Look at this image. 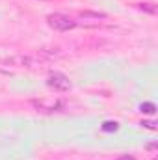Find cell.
Masks as SVG:
<instances>
[{"instance_id": "7a4b0ae2", "label": "cell", "mask_w": 158, "mask_h": 160, "mask_svg": "<svg viewBox=\"0 0 158 160\" xmlns=\"http://www.w3.org/2000/svg\"><path fill=\"white\" fill-rule=\"evenodd\" d=\"M47 86L52 88V89H56V91H67V89H71V82H69V78H67L63 73H58V71H54V73L48 75Z\"/></svg>"}, {"instance_id": "8992f818", "label": "cell", "mask_w": 158, "mask_h": 160, "mask_svg": "<svg viewBox=\"0 0 158 160\" xmlns=\"http://www.w3.org/2000/svg\"><path fill=\"white\" fill-rule=\"evenodd\" d=\"M140 112H143V114H155L156 112V106H155V102H143L140 106Z\"/></svg>"}, {"instance_id": "9c48e42d", "label": "cell", "mask_w": 158, "mask_h": 160, "mask_svg": "<svg viewBox=\"0 0 158 160\" xmlns=\"http://www.w3.org/2000/svg\"><path fill=\"white\" fill-rule=\"evenodd\" d=\"M117 160H136V158H134L132 155H121V157H119Z\"/></svg>"}, {"instance_id": "3957f363", "label": "cell", "mask_w": 158, "mask_h": 160, "mask_svg": "<svg viewBox=\"0 0 158 160\" xmlns=\"http://www.w3.org/2000/svg\"><path fill=\"white\" fill-rule=\"evenodd\" d=\"M102 19H106V13H95V11H82L78 13V21L77 24H84V26H97Z\"/></svg>"}, {"instance_id": "277c9868", "label": "cell", "mask_w": 158, "mask_h": 160, "mask_svg": "<svg viewBox=\"0 0 158 160\" xmlns=\"http://www.w3.org/2000/svg\"><path fill=\"white\" fill-rule=\"evenodd\" d=\"M32 104L41 112H56V110L62 108L60 101H32Z\"/></svg>"}, {"instance_id": "6da1fadb", "label": "cell", "mask_w": 158, "mask_h": 160, "mask_svg": "<svg viewBox=\"0 0 158 160\" xmlns=\"http://www.w3.org/2000/svg\"><path fill=\"white\" fill-rule=\"evenodd\" d=\"M47 22H48L50 28L60 30V32H67V30H73V28L77 26V21L69 19V17L63 15V13H52V15H48V17H47Z\"/></svg>"}, {"instance_id": "52a82bcc", "label": "cell", "mask_w": 158, "mask_h": 160, "mask_svg": "<svg viewBox=\"0 0 158 160\" xmlns=\"http://www.w3.org/2000/svg\"><path fill=\"white\" fill-rule=\"evenodd\" d=\"M138 8H140V9H143V11H147V13H156V8H155V4H151V2L138 4Z\"/></svg>"}, {"instance_id": "ba28073f", "label": "cell", "mask_w": 158, "mask_h": 160, "mask_svg": "<svg viewBox=\"0 0 158 160\" xmlns=\"http://www.w3.org/2000/svg\"><path fill=\"white\" fill-rule=\"evenodd\" d=\"M141 127H145L149 130H156V123L155 121H141Z\"/></svg>"}, {"instance_id": "5b68a950", "label": "cell", "mask_w": 158, "mask_h": 160, "mask_svg": "<svg viewBox=\"0 0 158 160\" xmlns=\"http://www.w3.org/2000/svg\"><path fill=\"white\" fill-rule=\"evenodd\" d=\"M101 128H102V132H116V130H119V123L117 121H104L101 125Z\"/></svg>"}]
</instances>
